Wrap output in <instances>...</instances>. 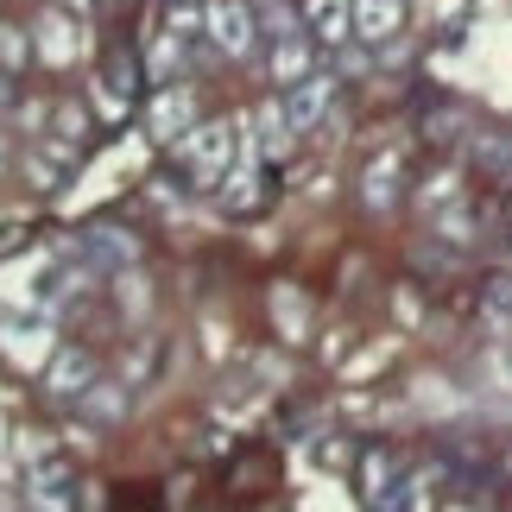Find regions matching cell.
I'll use <instances>...</instances> for the list:
<instances>
[{
    "label": "cell",
    "instance_id": "ba28073f",
    "mask_svg": "<svg viewBox=\"0 0 512 512\" xmlns=\"http://www.w3.org/2000/svg\"><path fill=\"white\" fill-rule=\"evenodd\" d=\"M89 386H95V361H89V354H57V361H51V392H57V399H83Z\"/></svg>",
    "mask_w": 512,
    "mask_h": 512
},
{
    "label": "cell",
    "instance_id": "8fae6325",
    "mask_svg": "<svg viewBox=\"0 0 512 512\" xmlns=\"http://www.w3.org/2000/svg\"><path fill=\"white\" fill-rule=\"evenodd\" d=\"M298 76H310V51H304V38L291 32L272 45V83H298Z\"/></svg>",
    "mask_w": 512,
    "mask_h": 512
},
{
    "label": "cell",
    "instance_id": "8992f818",
    "mask_svg": "<svg viewBox=\"0 0 512 512\" xmlns=\"http://www.w3.org/2000/svg\"><path fill=\"white\" fill-rule=\"evenodd\" d=\"M76 51H83V32H76L64 13H45V19H38V57H45L51 70L76 64Z\"/></svg>",
    "mask_w": 512,
    "mask_h": 512
},
{
    "label": "cell",
    "instance_id": "3957f363",
    "mask_svg": "<svg viewBox=\"0 0 512 512\" xmlns=\"http://www.w3.org/2000/svg\"><path fill=\"white\" fill-rule=\"evenodd\" d=\"M0 348H7V361L38 367V361L51 354V323H45V310H26V317H7V310H0Z\"/></svg>",
    "mask_w": 512,
    "mask_h": 512
},
{
    "label": "cell",
    "instance_id": "7c38bea8",
    "mask_svg": "<svg viewBox=\"0 0 512 512\" xmlns=\"http://www.w3.org/2000/svg\"><path fill=\"white\" fill-rule=\"evenodd\" d=\"M392 177H399V159H380L367 171V203L380 209V203H392Z\"/></svg>",
    "mask_w": 512,
    "mask_h": 512
},
{
    "label": "cell",
    "instance_id": "277c9868",
    "mask_svg": "<svg viewBox=\"0 0 512 512\" xmlns=\"http://www.w3.org/2000/svg\"><path fill=\"white\" fill-rule=\"evenodd\" d=\"M146 127H152V140H165V146H177V140H184V133L196 127V102H190V89H165L159 102H152Z\"/></svg>",
    "mask_w": 512,
    "mask_h": 512
},
{
    "label": "cell",
    "instance_id": "6da1fadb",
    "mask_svg": "<svg viewBox=\"0 0 512 512\" xmlns=\"http://www.w3.org/2000/svg\"><path fill=\"white\" fill-rule=\"evenodd\" d=\"M177 146H184V165H190L196 184H215V177H228V159L241 152V127L209 121V127H190Z\"/></svg>",
    "mask_w": 512,
    "mask_h": 512
},
{
    "label": "cell",
    "instance_id": "5bb4252c",
    "mask_svg": "<svg viewBox=\"0 0 512 512\" xmlns=\"http://www.w3.org/2000/svg\"><path fill=\"white\" fill-rule=\"evenodd\" d=\"M0 57H7V64H19V57H26V38L7 32V38H0Z\"/></svg>",
    "mask_w": 512,
    "mask_h": 512
},
{
    "label": "cell",
    "instance_id": "52a82bcc",
    "mask_svg": "<svg viewBox=\"0 0 512 512\" xmlns=\"http://www.w3.org/2000/svg\"><path fill=\"white\" fill-rule=\"evenodd\" d=\"M405 26V0H354V38H367V45H380Z\"/></svg>",
    "mask_w": 512,
    "mask_h": 512
},
{
    "label": "cell",
    "instance_id": "4fadbf2b",
    "mask_svg": "<svg viewBox=\"0 0 512 512\" xmlns=\"http://www.w3.org/2000/svg\"><path fill=\"white\" fill-rule=\"evenodd\" d=\"M260 19H266V32H272V38H291V13H285V0H260Z\"/></svg>",
    "mask_w": 512,
    "mask_h": 512
},
{
    "label": "cell",
    "instance_id": "30bf717a",
    "mask_svg": "<svg viewBox=\"0 0 512 512\" xmlns=\"http://www.w3.org/2000/svg\"><path fill=\"white\" fill-rule=\"evenodd\" d=\"M253 127H260V140H253V152H260V159H279V152L291 146V121H285V108H279V102H260Z\"/></svg>",
    "mask_w": 512,
    "mask_h": 512
},
{
    "label": "cell",
    "instance_id": "9c48e42d",
    "mask_svg": "<svg viewBox=\"0 0 512 512\" xmlns=\"http://www.w3.org/2000/svg\"><path fill=\"white\" fill-rule=\"evenodd\" d=\"M310 32L329 38V45H342V38L354 32V0H310Z\"/></svg>",
    "mask_w": 512,
    "mask_h": 512
},
{
    "label": "cell",
    "instance_id": "7a4b0ae2",
    "mask_svg": "<svg viewBox=\"0 0 512 512\" xmlns=\"http://www.w3.org/2000/svg\"><path fill=\"white\" fill-rule=\"evenodd\" d=\"M203 32L215 38V51L247 57L253 51V7H247V0H209V7H203Z\"/></svg>",
    "mask_w": 512,
    "mask_h": 512
},
{
    "label": "cell",
    "instance_id": "5b68a950",
    "mask_svg": "<svg viewBox=\"0 0 512 512\" xmlns=\"http://www.w3.org/2000/svg\"><path fill=\"white\" fill-rule=\"evenodd\" d=\"M329 95H336V83H329V76H298V83H291V102H285L291 133H310V127H317L323 108H329Z\"/></svg>",
    "mask_w": 512,
    "mask_h": 512
}]
</instances>
